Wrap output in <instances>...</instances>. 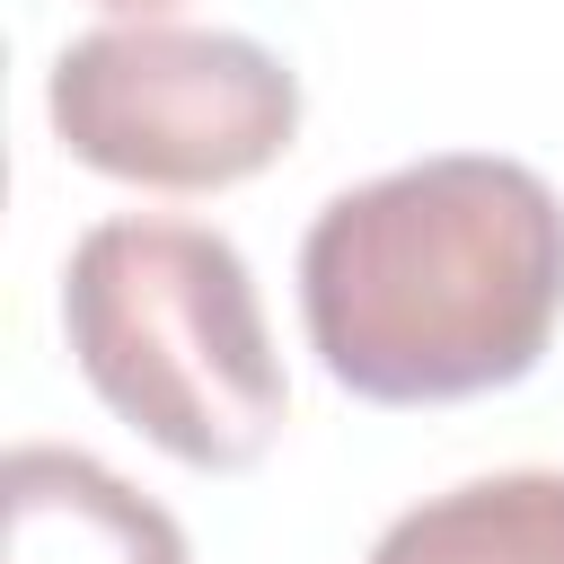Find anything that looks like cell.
Returning a JSON list of instances; mask_svg holds the SVG:
<instances>
[{
  "instance_id": "1",
  "label": "cell",
  "mask_w": 564,
  "mask_h": 564,
  "mask_svg": "<svg viewBox=\"0 0 564 564\" xmlns=\"http://www.w3.org/2000/svg\"><path fill=\"white\" fill-rule=\"evenodd\" d=\"M300 317L326 379L370 405L511 388L564 317V203L494 150L388 167L308 220Z\"/></svg>"
},
{
  "instance_id": "2",
  "label": "cell",
  "mask_w": 564,
  "mask_h": 564,
  "mask_svg": "<svg viewBox=\"0 0 564 564\" xmlns=\"http://www.w3.org/2000/svg\"><path fill=\"white\" fill-rule=\"evenodd\" d=\"M62 335L88 388L185 467H256L282 432V352L220 229L97 220L62 264Z\"/></svg>"
},
{
  "instance_id": "3",
  "label": "cell",
  "mask_w": 564,
  "mask_h": 564,
  "mask_svg": "<svg viewBox=\"0 0 564 564\" xmlns=\"http://www.w3.org/2000/svg\"><path fill=\"white\" fill-rule=\"evenodd\" d=\"M44 106L79 167L159 194H212L291 150L300 70H282V53L256 35L141 18L62 44Z\"/></svg>"
},
{
  "instance_id": "4",
  "label": "cell",
  "mask_w": 564,
  "mask_h": 564,
  "mask_svg": "<svg viewBox=\"0 0 564 564\" xmlns=\"http://www.w3.org/2000/svg\"><path fill=\"white\" fill-rule=\"evenodd\" d=\"M0 564H194V546L88 449L18 441L0 467Z\"/></svg>"
},
{
  "instance_id": "5",
  "label": "cell",
  "mask_w": 564,
  "mask_h": 564,
  "mask_svg": "<svg viewBox=\"0 0 564 564\" xmlns=\"http://www.w3.org/2000/svg\"><path fill=\"white\" fill-rule=\"evenodd\" d=\"M370 564H564V467L467 476L397 511Z\"/></svg>"
},
{
  "instance_id": "6",
  "label": "cell",
  "mask_w": 564,
  "mask_h": 564,
  "mask_svg": "<svg viewBox=\"0 0 564 564\" xmlns=\"http://www.w3.org/2000/svg\"><path fill=\"white\" fill-rule=\"evenodd\" d=\"M106 9H167V0H106Z\"/></svg>"
}]
</instances>
